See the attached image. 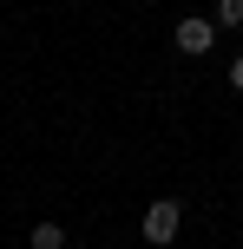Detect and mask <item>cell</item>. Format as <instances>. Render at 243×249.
Masks as SVG:
<instances>
[{
    "mask_svg": "<svg viewBox=\"0 0 243 249\" xmlns=\"http://www.w3.org/2000/svg\"><path fill=\"white\" fill-rule=\"evenodd\" d=\"M178 230H184V203L178 197H158L151 210H145V243H151V249L178 243Z\"/></svg>",
    "mask_w": 243,
    "mask_h": 249,
    "instance_id": "obj_1",
    "label": "cell"
},
{
    "mask_svg": "<svg viewBox=\"0 0 243 249\" xmlns=\"http://www.w3.org/2000/svg\"><path fill=\"white\" fill-rule=\"evenodd\" d=\"M210 46H217V20H197V13L178 20V53H184V59H204Z\"/></svg>",
    "mask_w": 243,
    "mask_h": 249,
    "instance_id": "obj_2",
    "label": "cell"
},
{
    "mask_svg": "<svg viewBox=\"0 0 243 249\" xmlns=\"http://www.w3.org/2000/svg\"><path fill=\"white\" fill-rule=\"evenodd\" d=\"M26 249H66V230L59 223H33L26 230Z\"/></svg>",
    "mask_w": 243,
    "mask_h": 249,
    "instance_id": "obj_3",
    "label": "cell"
},
{
    "mask_svg": "<svg viewBox=\"0 0 243 249\" xmlns=\"http://www.w3.org/2000/svg\"><path fill=\"white\" fill-rule=\"evenodd\" d=\"M243 26V0H217V33H237Z\"/></svg>",
    "mask_w": 243,
    "mask_h": 249,
    "instance_id": "obj_4",
    "label": "cell"
},
{
    "mask_svg": "<svg viewBox=\"0 0 243 249\" xmlns=\"http://www.w3.org/2000/svg\"><path fill=\"white\" fill-rule=\"evenodd\" d=\"M230 86H237V92H243V59H237V66H230Z\"/></svg>",
    "mask_w": 243,
    "mask_h": 249,
    "instance_id": "obj_5",
    "label": "cell"
},
{
    "mask_svg": "<svg viewBox=\"0 0 243 249\" xmlns=\"http://www.w3.org/2000/svg\"><path fill=\"white\" fill-rule=\"evenodd\" d=\"M66 249H79V243H66Z\"/></svg>",
    "mask_w": 243,
    "mask_h": 249,
    "instance_id": "obj_6",
    "label": "cell"
}]
</instances>
